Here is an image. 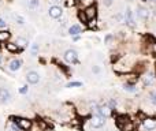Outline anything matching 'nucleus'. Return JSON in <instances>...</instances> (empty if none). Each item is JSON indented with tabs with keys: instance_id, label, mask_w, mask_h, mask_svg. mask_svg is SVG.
Here are the masks:
<instances>
[{
	"instance_id": "nucleus-1",
	"label": "nucleus",
	"mask_w": 156,
	"mask_h": 131,
	"mask_svg": "<svg viewBox=\"0 0 156 131\" xmlns=\"http://www.w3.org/2000/svg\"><path fill=\"white\" fill-rule=\"evenodd\" d=\"M104 123H105V118L101 116L100 113L93 115V118L90 119V124H92V127H94V129H100V127H103Z\"/></svg>"
},
{
	"instance_id": "nucleus-2",
	"label": "nucleus",
	"mask_w": 156,
	"mask_h": 131,
	"mask_svg": "<svg viewBox=\"0 0 156 131\" xmlns=\"http://www.w3.org/2000/svg\"><path fill=\"white\" fill-rule=\"evenodd\" d=\"M65 60L67 63H77L78 62V53L74 49H67L65 52Z\"/></svg>"
},
{
	"instance_id": "nucleus-3",
	"label": "nucleus",
	"mask_w": 156,
	"mask_h": 131,
	"mask_svg": "<svg viewBox=\"0 0 156 131\" xmlns=\"http://www.w3.org/2000/svg\"><path fill=\"white\" fill-rule=\"evenodd\" d=\"M48 14H49V16H51V18L58 19V18H60V16H62L63 10L59 7V5H52V7H49Z\"/></svg>"
},
{
	"instance_id": "nucleus-4",
	"label": "nucleus",
	"mask_w": 156,
	"mask_h": 131,
	"mask_svg": "<svg viewBox=\"0 0 156 131\" xmlns=\"http://www.w3.org/2000/svg\"><path fill=\"white\" fill-rule=\"evenodd\" d=\"M26 81L30 85H36V83H38V81H40V75L36 71H29L26 74Z\"/></svg>"
},
{
	"instance_id": "nucleus-5",
	"label": "nucleus",
	"mask_w": 156,
	"mask_h": 131,
	"mask_svg": "<svg viewBox=\"0 0 156 131\" xmlns=\"http://www.w3.org/2000/svg\"><path fill=\"white\" fill-rule=\"evenodd\" d=\"M15 122L18 123V127L22 130H30V127H32V122L29 120V119H15Z\"/></svg>"
},
{
	"instance_id": "nucleus-6",
	"label": "nucleus",
	"mask_w": 156,
	"mask_h": 131,
	"mask_svg": "<svg viewBox=\"0 0 156 131\" xmlns=\"http://www.w3.org/2000/svg\"><path fill=\"white\" fill-rule=\"evenodd\" d=\"M83 12L88 16V19H93V18H96V15H97V8H96V5H89V7H86L85 10H83Z\"/></svg>"
},
{
	"instance_id": "nucleus-7",
	"label": "nucleus",
	"mask_w": 156,
	"mask_h": 131,
	"mask_svg": "<svg viewBox=\"0 0 156 131\" xmlns=\"http://www.w3.org/2000/svg\"><path fill=\"white\" fill-rule=\"evenodd\" d=\"M137 16L143 21H148L149 18V10L145 7H138L137 8Z\"/></svg>"
},
{
	"instance_id": "nucleus-8",
	"label": "nucleus",
	"mask_w": 156,
	"mask_h": 131,
	"mask_svg": "<svg viewBox=\"0 0 156 131\" xmlns=\"http://www.w3.org/2000/svg\"><path fill=\"white\" fill-rule=\"evenodd\" d=\"M10 98H11L10 91H8L5 88L0 89V101H2V102H8V101H10Z\"/></svg>"
},
{
	"instance_id": "nucleus-9",
	"label": "nucleus",
	"mask_w": 156,
	"mask_h": 131,
	"mask_svg": "<svg viewBox=\"0 0 156 131\" xmlns=\"http://www.w3.org/2000/svg\"><path fill=\"white\" fill-rule=\"evenodd\" d=\"M21 66H22V62L19 59H14L8 63V68H10V71H18V70L21 68Z\"/></svg>"
},
{
	"instance_id": "nucleus-10",
	"label": "nucleus",
	"mask_w": 156,
	"mask_h": 131,
	"mask_svg": "<svg viewBox=\"0 0 156 131\" xmlns=\"http://www.w3.org/2000/svg\"><path fill=\"white\" fill-rule=\"evenodd\" d=\"M97 113H100V115L104 116V118H108V116L111 115V108L108 107V105H103V107L97 108Z\"/></svg>"
},
{
	"instance_id": "nucleus-11",
	"label": "nucleus",
	"mask_w": 156,
	"mask_h": 131,
	"mask_svg": "<svg viewBox=\"0 0 156 131\" xmlns=\"http://www.w3.org/2000/svg\"><path fill=\"white\" fill-rule=\"evenodd\" d=\"M11 37V33L8 30H0V43H4V41H8Z\"/></svg>"
},
{
	"instance_id": "nucleus-12",
	"label": "nucleus",
	"mask_w": 156,
	"mask_h": 131,
	"mask_svg": "<svg viewBox=\"0 0 156 131\" xmlns=\"http://www.w3.org/2000/svg\"><path fill=\"white\" fill-rule=\"evenodd\" d=\"M15 44L19 47V49H23V48H26L27 44H29V43H27L26 38H23V37H18V38H16V43H15Z\"/></svg>"
},
{
	"instance_id": "nucleus-13",
	"label": "nucleus",
	"mask_w": 156,
	"mask_h": 131,
	"mask_svg": "<svg viewBox=\"0 0 156 131\" xmlns=\"http://www.w3.org/2000/svg\"><path fill=\"white\" fill-rule=\"evenodd\" d=\"M144 127H145L147 130H155L156 124L152 119H145V120H144Z\"/></svg>"
},
{
	"instance_id": "nucleus-14",
	"label": "nucleus",
	"mask_w": 156,
	"mask_h": 131,
	"mask_svg": "<svg viewBox=\"0 0 156 131\" xmlns=\"http://www.w3.org/2000/svg\"><path fill=\"white\" fill-rule=\"evenodd\" d=\"M127 122H130L129 120V116H126V115H118V116H116V123L119 124V127H121L122 124L127 123Z\"/></svg>"
},
{
	"instance_id": "nucleus-15",
	"label": "nucleus",
	"mask_w": 156,
	"mask_h": 131,
	"mask_svg": "<svg viewBox=\"0 0 156 131\" xmlns=\"http://www.w3.org/2000/svg\"><path fill=\"white\" fill-rule=\"evenodd\" d=\"M5 48H7L8 52H12V53H15V52L19 51V47L16 45L15 43H8V44H5Z\"/></svg>"
},
{
	"instance_id": "nucleus-16",
	"label": "nucleus",
	"mask_w": 156,
	"mask_h": 131,
	"mask_svg": "<svg viewBox=\"0 0 156 131\" xmlns=\"http://www.w3.org/2000/svg\"><path fill=\"white\" fill-rule=\"evenodd\" d=\"M69 33H70L71 36H78L81 33V26L80 25H73V26L69 29Z\"/></svg>"
},
{
	"instance_id": "nucleus-17",
	"label": "nucleus",
	"mask_w": 156,
	"mask_h": 131,
	"mask_svg": "<svg viewBox=\"0 0 156 131\" xmlns=\"http://www.w3.org/2000/svg\"><path fill=\"white\" fill-rule=\"evenodd\" d=\"M155 82V75L154 74H148L144 77V83L145 85H152V83Z\"/></svg>"
},
{
	"instance_id": "nucleus-18",
	"label": "nucleus",
	"mask_w": 156,
	"mask_h": 131,
	"mask_svg": "<svg viewBox=\"0 0 156 131\" xmlns=\"http://www.w3.org/2000/svg\"><path fill=\"white\" fill-rule=\"evenodd\" d=\"M121 130H122V131H133V130H134V126H133V123L127 122V123L122 124V126H121Z\"/></svg>"
},
{
	"instance_id": "nucleus-19",
	"label": "nucleus",
	"mask_w": 156,
	"mask_h": 131,
	"mask_svg": "<svg viewBox=\"0 0 156 131\" xmlns=\"http://www.w3.org/2000/svg\"><path fill=\"white\" fill-rule=\"evenodd\" d=\"M123 89L126 91H130V93H134L136 90H137V88H136L134 85H132V83H125L123 85Z\"/></svg>"
},
{
	"instance_id": "nucleus-20",
	"label": "nucleus",
	"mask_w": 156,
	"mask_h": 131,
	"mask_svg": "<svg viewBox=\"0 0 156 131\" xmlns=\"http://www.w3.org/2000/svg\"><path fill=\"white\" fill-rule=\"evenodd\" d=\"M78 18H80V21L82 22V23H88V16L85 15V12H83V11H80V12H78Z\"/></svg>"
},
{
	"instance_id": "nucleus-21",
	"label": "nucleus",
	"mask_w": 156,
	"mask_h": 131,
	"mask_svg": "<svg viewBox=\"0 0 156 131\" xmlns=\"http://www.w3.org/2000/svg\"><path fill=\"white\" fill-rule=\"evenodd\" d=\"M114 19H115L116 22H119V23H123V22H125V15L119 12V14H116V15L114 16Z\"/></svg>"
},
{
	"instance_id": "nucleus-22",
	"label": "nucleus",
	"mask_w": 156,
	"mask_h": 131,
	"mask_svg": "<svg viewBox=\"0 0 156 131\" xmlns=\"http://www.w3.org/2000/svg\"><path fill=\"white\" fill-rule=\"evenodd\" d=\"M88 25L89 27H90V29H93V27H96V25H97V21H96V18H93V19H89L88 21Z\"/></svg>"
},
{
	"instance_id": "nucleus-23",
	"label": "nucleus",
	"mask_w": 156,
	"mask_h": 131,
	"mask_svg": "<svg viewBox=\"0 0 156 131\" xmlns=\"http://www.w3.org/2000/svg\"><path fill=\"white\" fill-rule=\"evenodd\" d=\"M38 7V0H29V8H37Z\"/></svg>"
},
{
	"instance_id": "nucleus-24",
	"label": "nucleus",
	"mask_w": 156,
	"mask_h": 131,
	"mask_svg": "<svg viewBox=\"0 0 156 131\" xmlns=\"http://www.w3.org/2000/svg\"><path fill=\"white\" fill-rule=\"evenodd\" d=\"M14 18H15V21H16V23H18V25H23L25 23V19L22 18L21 15H15Z\"/></svg>"
},
{
	"instance_id": "nucleus-25",
	"label": "nucleus",
	"mask_w": 156,
	"mask_h": 131,
	"mask_svg": "<svg viewBox=\"0 0 156 131\" xmlns=\"http://www.w3.org/2000/svg\"><path fill=\"white\" fill-rule=\"evenodd\" d=\"M80 86H82V83L81 82H70V83H67V88H80Z\"/></svg>"
},
{
	"instance_id": "nucleus-26",
	"label": "nucleus",
	"mask_w": 156,
	"mask_h": 131,
	"mask_svg": "<svg viewBox=\"0 0 156 131\" xmlns=\"http://www.w3.org/2000/svg\"><path fill=\"white\" fill-rule=\"evenodd\" d=\"M149 97H151V102H152V104L156 105V91H155V93H151V96H149Z\"/></svg>"
},
{
	"instance_id": "nucleus-27",
	"label": "nucleus",
	"mask_w": 156,
	"mask_h": 131,
	"mask_svg": "<svg viewBox=\"0 0 156 131\" xmlns=\"http://www.w3.org/2000/svg\"><path fill=\"white\" fill-rule=\"evenodd\" d=\"M5 26H7V22H5L3 18H0V29H4Z\"/></svg>"
},
{
	"instance_id": "nucleus-28",
	"label": "nucleus",
	"mask_w": 156,
	"mask_h": 131,
	"mask_svg": "<svg viewBox=\"0 0 156 131\" xmlns=\"http://www.w3.org/2000/svg\"><path fill=\"white\" fill-rule=\"evenodd\" d=\"M19 93H21V94H25V93H27V86H22V88L19 89Z\"/></svg>"
},
{
	"instance_id": "nucleus-29",
	"label": "nucleus",
	"mask_w": 156,
	"mask_h": 131,
	"mask_svg": "<svg viewBox=\"0 0 156 131\" xmlns=\"http://www.w3.org/2000/svg\"><path fill=\"white\" fill-rule=\"evenodd\" d=\"M66 4L70 7V5H74V4H76V2H74V0H67V2H66Z\"/></svg>"
},
{
	"instance_id": "nucleus-30",
	"label": "nucleus",
	"mask_w": 156,
	"mask_h": 131,
	"mask_svg": "<svg viewBox=\"0 0 156 131\" xmlns=\"http://www.w3.org/2000/svg\"><path fill=\"white\" fill-rule=\"evenodd\" d=\"M37 49H38V47H37V45H33V48H32V53H33V55H36Z\"/></svg>"
},
{
	"instance_id": "nucleus-31",
	"label": "nucleus",
	"mask_w": 156,
	"mask_h": 131,
	"mask_svg": "<svg viewBox=\"0 0 156 131\" xmlns=\"http://www.w3.org/2000/svg\"><path fill=\"white\" fill-rule=\"evenodd\" d=\"M103 2H104L105 5H111V4H112V0H103Z\"/></svg>"
},
{
	"instance_id": "nucleus-32",
	"label": "nucleus",
	"mask_w": 156,
	"mask_h": 131,
	"mask_svg": "<svg viewBox=\"0 0 156 131\" xmlns=\"http://www.w3.org/2000/svg\"><path fill=\"white\" fill-rule=\"evenodd\" d=\"M110 41H111V36H107V37H105V43H110Z\"/></svg>"
},
{
	"instance_id": "nucleus-33",
	"label": "nucleus",
	"mask_w": 156,
	"mask_h": 131,
	"mask_svg": "<svg viewBox=\"0 0 156 131\" xmlns=\"http://www.w3.org/2000/svg\"><path fill=\"white\" fill-rule=\"evenodd\" d=\"M93 71L94 72H99V67H93Z\"/></svg>"
},
{
	"instance_id": "nucleus-34",
	"label": "nucleus",
	"mask_w": 156,
	"mask_h": 131,
	"mask_svg": "<svg viewBox=\"0 0 156 131\" xmlns=\"http://www.w3.org/2000/svg\"><path fill=\"white\" fill-rule=\"evenodd\" d=\"M2 62H3V57H2V55H0V64H2Z\"/></svg>"
},
{
	"instance_id": "nucleus-35",
	"label": "nucleus",
	"mask_w": 156,
	"mask_h": 131,
	"mask_svg": "<svg viewBox=\"0 0 156 131\" xmlns=\"http://www.w3.org/2000/svg\"><path fill=\"white\" fill-rule=\"evenodd\" d=\"M54 2H56V3H58V2H62V0H54Z\"/></svg>"
},
{
	"instance_id": "nucleus-36",
	"label": "nucleus",
	"mask_w": 156,
	"mask_h": 131,
	"mask_svg": "<svg viewBox=\"0 0 156 131\" xmlns=\"http://www.w3.org/2000/svg\"><path fill=\"white\" fill-rule=\"evenodd\" d=\"M0 47H2V43H0Z\"/></svg>"
}]
</instances>
